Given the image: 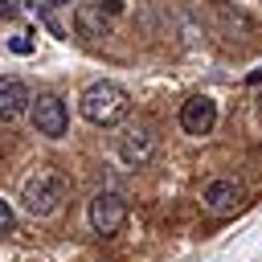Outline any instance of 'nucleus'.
I'll return each instance as SVG.
<instances>
[{"instance_id":"nucleus-1","label":"nucleus","mask_w":262,"mask_h":262,"mask_svg":"<svg viewBox=\"0 0 262 262\" xmlns=\"http://www.w3.org/2000/svg\"><path fill=\"white\" fill-rule=\"evenodd\" d=\"M78 106H82V119H86V123H94V127H115V123L127 115L131 98H127V90H123L119 82H90V86L82 90Z\"/></svg>"},{"instance_id":"nucleus-2","label":"nucleus","mask_w":262,"mask_h":262,"mask_svg":"<svg viewBox=\"0 0 262 262\" xmlns=\"http://www.w3.org/2000/svg\"><path fill=\"white\" fill-rule=\"evenodd\" d=\"M20 201L33 217H53L61 205H66V180L53 172V168H37L25 188H20Z\"/></svg>"},{"instance_id":"nucleus-3","label":"nucleus","mask_w":262,"mask_h":262,"mask_svg":"<svg viewBox=\"0 0 262 262\" xmlns=\"http://www.w3.org/2000/svg\"><path fill=\"white\" fill-rule=\"evenodd\" d=\"M115 139H119V156H123L127 164H147L151 151H156V131H151V123H143V119L123 123Z\"/></svg>"},{"instance_id":"nucleus-4","label":"nucleus","mask_w":262,"mask_h":262,"mask_svg":"<svg viewBox=\"0 0 262 262\" xmlns=\"http://www.w3.org/2000/svg\"><path fill=\"white\" fill-rule=\"evenodd\" d=\"M29 115H33V127L41 135H49V139H61L70 131V115H66V102L57 94H37L33 106H29Z\"/></svg>"},{"instance_id":"nucleus-5","label":"nucleus","mask_w":262,"mask_h":262,"mask_svg":"<svg viewBox=\"0 0 262 262\" xmlns=\"http://www.w3.org/2000/svg\"><path fill=\"white\" fill-rule=\"evenodd\" d=\"M123 221H127V201L119 192H98L90 201V225H94V233L111 237V233L123 229Z\"/></svg>"},{"instance_id":"nucleus-6","label":"nucleus","mask_w":262,"mask_h":262,"mask_svg":"<svg viewBox=\"0 0 262 262\" xmlns=\"http://www.w3.org/2000/svg\"><path fill=\"white\" fill-rule=\"evenodd\" d=\"M242 201H246V188H242L233 176H217V180H209V188H205V209L217 213V217L242 209Z\"/></svg>"},{"instance_id":"nucleus-7","label":"nucleus","mask_w":262,"mask_h":262,"mask_svg":"<svg viewBox=\"0 0 262 262\" xmlns=\"http://www.w3.org/2000/svg\"><path fill=\"white\" fill-rule=\"evenodd\" d=\"M213 123H217V102H213L209 94H196V98H188V102L180 106V127H184L188 135H209Z\"/></svg>"},{"instance_id":"nucleus-8","label":"nucleus","mask_w":262,"mask_h":262,"mask_svg":"<svg viewBox=\"0 0 262 262\" xmlns=\"http://www.w3.org/2000/svg\"><path fill=\"white\" fill-rule=\"evenodd\" d=\"M29 106H33V94H29L25 78L4 74V78H0V119H4V123H12V119H20Z\"/></svg>"},{"instance_id":"nucleus-9","label":"nucleus","mask_w":262,"mask_h":262,"mask_svg":"<svg viewBox=\"0 0 262 262\" xmlns=\"http://www.w3.org/2000/svg\"><path fill=\"white\" fill-rule=\"evenodd\" d=\"M74 33L86 37V41H102V37L111 33L106 12H102L98 4H78V8H74Z\"/></svg>"},{"instance_id":"nucleus-10","label":"nucleus","mask_w":262,"mask_h":262,"mask_svg":"<svg viewBox=\"0 0 262 262\" xmlns=\"http://www.w3.org/2000/svg\"><path fill=\"white\" fill-rule=\"evenodd\" d=\"M8 49L12 53H33V37L29 33H16V37H8Z\"/></svg>"},{"instance_id":"nucleus-11","label":"nucleus","mask_w":262,"mask_h":262,"mask_svg":"<svg viewBox=\"0 0 262 262\" xmlns=\"http://www.w3.org/2000/svg\"><path fill=\"white\" fill-rule=\"evenodd\" d=\"M12 225H16V217H12V205L0 196V233H4V229H12Z\"/></svg>"},{"instance_id":"nucleus-12","label":"nucleus","mask_w":262,"mask_h":262,"mask_svg":"<svg viewBox=\"0 0 262 262\" xmlns=\"http://www.w3.org/2000/svg\"><path fill=\"white\" fill-rule=\"evenodd\" d=\"M94 4H98V8L106 12V16H115V12H123V0H94Z\"/></svg>"},{"instance_id":"nucleus-13","label":"nucleus","mask_w":262,"mask_h":262,"mask_svg":"<svg viewBox=\"0 0 262 262\" xmlns=\"http://www.w3.org/2000/svg\"><path fill=\"white\" fill-rule=\"evenodd\" d=\"M33 4H37V12H45V16H49L53 8H61V4H70V0H33Z\"/></svg>"},{"instance_id":"nucleus-14","label":"nucleus","mask_w":262,"mask_h":262,"mask_svg":"<svg viewBox=\"0 0 262 262\" xmlns=\"http://www.w3.org/2000/svg\"><path fill=\"white\" fill-rule=\"evenodd\" d=\"M20 8V0H0V16H12Z\"/></svg>"},{"instance_id":"nucleus-15","label":"nucleus","mask_w":262,"mask_h":262,"mask_svg":"<svg viewBox=\"0 0 262 262\" xmlns=\"http://www.w3.org/2000/svg\"><path fill=\"white\" fill-rule=\"evenodd\" d=\"M246 82H250V86H258V82H262V66H258V70H250V78H246Z\"/></svg>"}]
</instances>
